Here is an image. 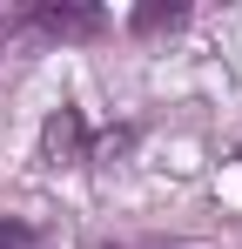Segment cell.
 Returning <instances> with one entry per match:
<instances>
[{"instance_id": "cell-4", "label": "cell", "mask_w": 242, "mask_h": 249, "mask_svg": "<svg viewBox=\"0 0 242 249\" xmlns=\"http://www.w3.org/2000/svg\"><path fill=\"white\" fill-rule=\"evenodd\" d=\"M175 20H182V7H141L135 14V27H175Z\"/></svg>"}, {"instance_id": "cell-1", "label": "cell", "mask_w": 242, "mask_h": 249, "mask_svg": "<svg viewBox=\"0 0 242 249\" xmlns=\"http://www.w3.org/2000/svg\"><path fill=\"white\" fill-rule=\"evenodd\" d=\"M40 155H47L54 168L81 155V115H74V108H61V115L47 122V135H40Z\"/></svg>"}, {"instance_id": "cell-2", "label": "cell", "mask_w": 242, "mask_h": 249, "mask_svg": "<svg viewBox=\"0 0 242 249\" xmlns=\"http://www.w3.org/2000/svg\"><path fill=\"white\" fill-rule=\"evenodd\" d=\"M34 27L40 34H94L101 14L94 7H34Z\"/></svg>"}, {"instance_id": "cell-3", "label": "cell", "mask_w": 242, "mask_h": 249, "mask_svg": "<svg viewBox=\"0 0 242 249\" xmlns=\"http://www.w3.org/2000/svg\"><path fill=\"white\" fill-rule=\"evenodd\" d=\"M0 249H34V229H27V222H7V215H0Z\"/></svg>"}]
</instances>
